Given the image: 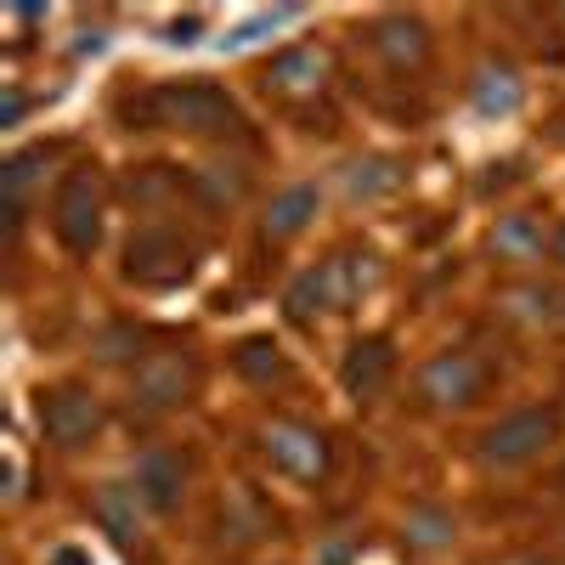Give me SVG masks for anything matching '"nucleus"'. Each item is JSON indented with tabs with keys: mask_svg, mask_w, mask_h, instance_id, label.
Masks as SVG:
<instances>
[{
	"mask_svg": "<svg viewBox=\"0 0 565 565\" xmlns=\"http://www.w3.org/2000/svg\"><path fill=\"white\" fill-rule=\"evenodd\" d=\"M407 543H418V548H441V543H452V514H441V509H418L413 521H407Z\"/></svg>",
	"mask_w": 565,
	"mask_h": 565,
	"instance_id": "412c9836",
	"label": "nucleus"
},
{
	"mask_svg": "<svg viewBox=\"0 0 565 565\" xmlns=\"http://www.w3.org/2000/svg\"><path fill=\"white\" fill-rule=\"evenodd\" d=\"M125 114L141 119L148 130L164 125V130H186V136H221V130H238V125H244L238 103H232L221 85H210V79L153 85V90H141Z\"/></svg>",
	"mask_w": 565,
	"mask_h": 565,
	"instance_id": "f257e3e1",
	"label": "nucleus"
},
{
	"mask_svg": "<svg viewBox=\"0 0 565 565\" xmlns=\"http://www.w3.org/2000/svg\"><path fill=\"white\" fill-rule=\"evenodd\" d=\"M181 476H186V463H181L175 452L153 447L148 458H141V469H136V492H141V503H148V509H175V498H181Z\"/></svg>",
	"mask_w": 565,
	"mask_h": 565,
	"instance_id": "ddd939ff",
	"label": "nucleus"
},
{
	"mask_svg": "<svg viewBox=\"0 0 565 565\" xmlns=\"http://www.w3.org/2000/svg\"><path fill=\"white\" fill-rule=\"evenodd\" d=\"M266 458L282 469V476H295V481H317L322 469H328V447L317 430H306V424L295 418H271L266 424V436H260Z\"/></svg>",
	"mask_w": 565,
	"mask_h": 565,
	"instance_id": "1a4fd4ad",
	"label": "nucleus"
},
{
	"mask_svg": "<svg viewBox=\"0 0 565 565\" xmlns=\"http://www.w3.org/2000/svg\"><path fill=\"white\" fill-rule=\"evenodd\" d=\"M52 565H90V554H85V548H74V543H63V548L52 554Z\"/></svg>",
	"mask_w": 565,
	"mask_h": 565,
	"instance_id": "393cba45",
	"label": "nucleus"
},
{
	"mask_svg": "<svg viewBox=\"0 0 565 565\" xmlns=\"http://www.w3.org/2000/svg\"><path fill=\"white\" fill-rule=\"evenodd\" d=\"M164 40H175V45H193V40H199V18H175Z\"/></svg>",
	"mask_w": 565,
	"mask_h": 565,
	"instance_id": "b1692460",
	"label": "nucleus"
},
{
	"mask_svg": "<svg viewBox=\"0 0 565 565\" xmlns=\"http://www.w3.org/2000/svg\"><path fill=\"white\" fill-rule=\"evenodd\" d=\"M40 430H45V441H57V447H85L90 436L103 430V402L90 396L85 385H57L52 396L40 402Z\"/></svg>",
	"mask_w": 565,
	"mask_h": 565,
	"instance_id": "6e6552de",
	"label": "nucleus"
},
{
	"mask_svg": "<svg viewBox=\"0 0 565 565\" xmlns=\"http://www.w3.org/2000/svg\"><path fill=\"white\" fill-rule=\"evenodd\" d=\"M232 367H238L244 380H255V385H271V380H282V373H289V362L277 356L271 340H244L238 351H232Z\"/></svg>",
	"mask_w": 565,
	"mask_h": 565,
	"instance_id": "a211bd4d",
	"label": "nucleus"
},
{
	"mask_svg": "<svg viewBox=\"0 0 565 565\" xmlns=\"http://www.w3.org/2000/svg\"><path fill=\"white\" fill-rule=\"evenodd\" d=\"M199 186H204L210 204H232V199H244V170L238 164H204Z\"/></svg>",
	"mask_w": 565,
	"mask_h": 565,
	"instance_id": "aec40b11",
	"label": "nucleus"
},
{
	"mask_svg": "<svg viewBox=\"0 0 565 565\" xmlns=\"http://www.w3.org/2000/svg\"><path fill=\"white\" fill-rule=\"evenodd\" d=\"M317 215V186L300 181V186H282V193L271 199L266 210V238H295V232H306Z\"/></svg>",
	"mask_w": 565,
	"mask_h": 565,
	"instance_id": "4468645a",
	"label": "nucleus"
},
{
	"mask_svg": "<svg viewBox=\"0 0 565 565\" xmlns=\"http://www.w3.org/2000/svg\"><path fill=\"white\" fill-rule=\"evenodd\" d=\"M52 232L68 255H90L103 238V175L97 164H74L52 193Z\"/></svg>",
	"mask_w": 565,
	"mask_h": 565,
	"instance_id": "f03ea898",
	"label": "nucleus"
},
{
	"mask_svg": "<svg viewBox=\"0 0 565 565\" xmlns=\"http://www.w3.org/2000/svg\"><path fill=\"white\" fill-rule=\"evenodd\" d=\"M362 260H373V255H328L322 266L300 271L295 289H289V317L311 322L317 311H345L373 282V266H362Z\"/></svg>",
	"mask_w": 565,
	"mask_h": 565,
	"instance_id": "7ed1b4c3",
	"label": "nucleus"
},
{
	"mask_svg": "<svg viewBox=\"0 0 565 565\" xmlns=\"http://www.w3.org/2000/svg\"><path fill=\"white\" fill-rule=\"evenodd\" d=\"M391 367H396V351H391V340H385V334H367V340H356V345L345 351L340 385H345V396H351V402H373V396L385 391Z\"/></svg>",
	"mask_w": 565,
	"mask_h": 565,
	"instance_id": "9d476101",
	"label": "nucleus"
},
{
	"mask_svg": "<svg viewBox=\"0 0 565 565\" xmlns=\"http://www.w3.org/2000/svg\"><path fill=\"white\" fill-rule=\"evenodd\" d=\"M260 79L277 97H317L322 79H328V52H317V45H289V52H277L266 63Z\"/></svg>",
	"mask_w": 565,
	"mask_h": 565,
	"instance_id": "9b49d317",
	"label": "nucleus"
},
{
	"mask_svg": "<svg viewBox=\"0 0 565 565\" xmlns=\"http://www.w3.org/2000/svg\"><path fill=\"white\" fill-rule=\"evenodd\" d=\"M548 238H554V232H543L537 215H503V221L492 226V249H498V260H537Z\"/></svg>",
	"mask_w": 565,
	"mask_h": 565,
	"instance_id": "2eb2a0df",
	"label": "nucleus"
},
{
	"mask_svg": "<svg viewBox=\"0 0 565 565\" xmlns=\"http://www.w3.org/2000/svg\"><path fill=\"white\" fill-rule=\"evenodd\" d=\"M193 266H199V249L170 226H141L125 244V277L136 289H175V282L193 277Z\"/></svg>",
	"mask_w": 565,
	"mask_h": 565,
	"instance_id": "20e7f679",
	"label": "nucleus"
},
{
	"mask_svg": "<svg viewBox=\"0 0 565 565\" xmlns=\"http://www.w3.org/2000/svg\"><path fill=\"white\" fill-rule=\"evenodd\" d=\"M548 255H554V260H559V266H565V221H559V226H554V238H548Z\"/></svg>",
	"mask_w": 565,
	"mask_h": 565,
	"instance_id": "a878e982",
	"label": "nucleus"
},
{
	"mask_svg": "<svg viewBox=\"0 0 565 565\" xmlns=\"http://www.w3.org/2000/svg\"><path fill=\"white\" fill-rule=\"evenodd\" d=\"M554 436H559V413H548V407H521V413L498 418L492 430L481 436V458H487V463H521V458L543 452Z\"/></svg>",
	"mask_w": 565,
	"mask_h": 565,
	"instance_id": "0eeeda50",
	"label": "nucleus"
},
{
	"mask_svg": "<svg viewBox=\"0 0 565 565\" xmlns=\"http://www.w3.org/2000/svg\"><path fill=\"white\" fill-rule=\"evenodd\" d=\"M469 97H476L481 114H514L521 108V79H514L509 63H487L476 74V85H469Z\"/></svg>",
	"mask_w": 565,
	"mask_h": 565,
	"instance_id": "dca6fc26",
	"label": "nucleus"
},
{
	"mask_svg": "<svg viewBox=\"0 0 565 565\" xmlns=\"http://www.w3.org/2000/svg\"><path fill=\"white\" fill-rule=\"evenodd\" d=\"M373 45H380V57L391 68H424V57H430V29H424L418 18L391 12V18L373 23Z\"/></svg>",
	"mask_w": 565,
	"mask_h": 565,
	"instance_id": "f8f14e48",
	"label": "nucleus"
},
{
	"mask_svg": "<svg viewBox=\"0 0 565 565\" xmlns=\"http://www.w3.org/2000/svg\"><path fill=\"white\" fill-rule=\"evenodd\" d=\"M199 391V362L164 345V351H148L136 362V380H130V396L136 407H148V413H170V407H186Z\"/></svg>",
	"mask_w": 565,
	"mask_h": 565,
	"instance_id": "39448f33",
	"label": "nucleus"
},
{
	"mask_svg": "<svg viewBox=\"0 0 565 565\" xmlns=\"http://www.w3.org/2000/svg\"><path fill=\"white\" fill-rule=\"evenodd\" d=\"M136 498H141V492H125V487H103V492H97V514L108 521L114 537H130V526H136Z\"/></svg>",
	"mask_w": 565,
	"mask_h": 565,
	"instance_id": "6ab92c4d",
	"label": "nucleus"
},
{
	"mask_svg": "<svg viewBox=\"0 0 565 565\" xmlns=\"http://www.w3.org/2000/svg\"><path fill=\"white\" fill-rule=\"evenodd\" d=\"M300 7H271V12H260V18H249L244 29H232L226 40H221V52H244V45H255V40H266V29H277V23H289Z\"/></svg>",
	"mask_w": 565,
	"mask_h": 565,
	"instance_id": "4be33fe9",
	"label": "nucleus"
},
{
	"mask_svg": "<svg viewBox=\"0 0 565 565\" xmlns=\"http://www.w3.org/2000/svg\"><path fill=\"white\" fill-rule=\"evenodd\" d=\"M396 186H402V164H396V159H356V164L345 170V193H351L356 204H373V199L396 193Z\"/></svg>",
	"mask_w": 565,
	"mask_h": 565,
	"instance_id": "f3484780",
	"label": "nucleus"
},
{
	"mask_svg": "<svg viewBox=\"0 0 565 565\" xmlns=\"http://www.w3.org/2000/svg\"><path fill=\"white\" fill-rule=\"evenodd\" d=\"M487 391V362L476 351H441L418 367V396L430 407H469Z\"/></svg>",
	"mask_w": 565,
	"mask_h": 565,
	"instance_id": "423d86ee",
	"label": "nucleus"
},
{
	"mask_svg": "<svg viewBox=\"0 0 565 565\" xmlns=\"http://www.w3.org/2000/svg\"><path fill=\"white\" fill-rule=\"evenodd\" d=\"M509 300H526V306H521L526 317H554V295H548V289H514Z\"/></svg>",
	"mask_w": 565,
	"mask_h": 565,
	"instance_id": "5701e85b",
	"label": "nucleus"
}]
</instances>
